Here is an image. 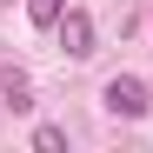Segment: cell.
<instances>
[{"label": "cell", "instance_id": "cell-1", "mask_svg": "<svg viewBox=\"0 0 153 153\" xmlns=\"http://www.w3.org/2000/svg\"><path fill=\"white\" fill-rule=\"evenodd\" d=\"M100 100H107V113H120V120H146L153 113V93H146V80H133V73H113V80L100 87Z\"/></svg>", "mask_w": 153, "mask_h": 153}, {"label": "cell", "instance_id": "cell-5", "mask_svg": "<svg viewBox=\"0 0 153 153\" xmlns=\"http://www.w3.org/2000/svg\"><path fill=\"white\" fill-rule=\"evenodd\" d=\"M33 146L40 153H67V133H60V126H33Z\"/></svg>", "mask_w": 153, "mask_h": 153}, {"label": "cell", "instance_id": "cell-2", "mask_svg": "<svg viewBox=\"0 0 153 153\" xmlns=\"http://www.w3.org/2000/svg\"><path fill=\"white\" fill-rule=\"evenodd\" d=\"M53 33H60V47H67V60H87V53H93V20H87L80 7H67Z\"/></svg>", "mask_w": 153, "mask_h": 153}, {"label": "cell", "instance_id": "cell-4", "mask_svg": "<svg viewBox=\"0 0 153 153\" xmlns=\"http://www.w3.org/2000/svg\"><path fill=\"white\" fill-rule=\"evenodd\" d=\"M60 13H67V0H27V20H33V27H60Z\"/></svg>", "mask_w": 153, "mask_h": 153}, {"label": "cell", "instance_id": "cell-3", "mask_svg": "<svg viewBox=\"0 0 153 153\" xmlns=\"http://www.w3.org/2000/svg\"><path fill=\"white\" fill-rule=\"evenodd\" d=\"M0 100H7L13 113H27V107H33V80H27L20 67H0Z\"/></svg>", "mask_w": 153, "mask_h": 153}]
</instances>
